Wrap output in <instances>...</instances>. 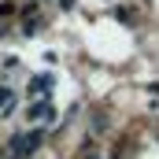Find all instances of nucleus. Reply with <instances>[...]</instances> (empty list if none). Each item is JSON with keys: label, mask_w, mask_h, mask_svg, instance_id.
Returning <instances> with one entry per match:
<instances>
[{"label": "nucleus", "mask_w": 159, "mask_h": 159, "mask_svg": "<svg viewBox=\"0 0 159 159\" xmlns=\"http://www.w3.org/2000/svg\"><path fill=\"white\" fill-rule=\"evenodd\" d=\"M37 144H41V133H22V137L11 141V152H15L19 159H26L30 152H37Z\"/></svg>", "instance_id": "nucleus-1"}, {"label": "nucleus", "mask_w": 159, "mask_h": 159, "mask_svg": "<svg viewBox=\"0 0 159 159\" xmlns=\"http://www.w3.org/2000/svg\"><path fill=\"white\" fill-rule=\"evenodd\" d=\"M11 100H15V96H11V89H0V111H7V107H11Z\"/></svg>", "instance_id": "nucleus-2"}]
</instances>
